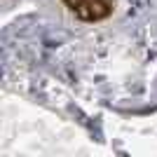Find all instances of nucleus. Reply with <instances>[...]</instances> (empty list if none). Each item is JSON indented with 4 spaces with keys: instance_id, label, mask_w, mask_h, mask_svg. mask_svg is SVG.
I'll use <instances>...</instances> for the list:
<instances>
[{
    "instance_id": "f257e3e1",
    "label": "nucleus",
    "mask_w": 157,
    "mask_h": 157,
    "mask_svg": "<svg viewBox=\"0 0 157 157\" xmlns=\"http://www.w3.org/2000/svg\"><path fill=\"white\" fill-rule=\"evenodd\" d=\"M75 19L85 24H98L113 17L117 0H61Z\"/></svg>"
}]
</instances>
